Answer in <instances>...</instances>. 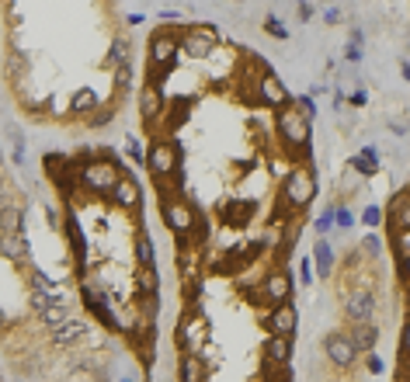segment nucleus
<instances>
[{"label": "nucleus", "instance_id": "obj_10", "mask_svg": "<svg viewBox=\"0 0 410 382\" xmlns=\"http://www.w3.org/2000/svg\"><path fill=\"white\" fill-rule=\"evenodd\" d=\"M254 212H258V205L247 202V198H226V202L219 205L223 223H230V226H247V223L254 219Z\"/></svg>", "mask_w": 410, "mask_h": 382}, {"label": "nucleus", "instance_id": "obj_1", "mask_svg": "<svg viewBox=\"0 0 410 382\" xmlns=\"http://www.w3.org/2000/svg\"><path fill=\"white\" fill-rule=\"evenodd\" d=\"M119 156L115 160H94L80 167V184H87L91 191H112L119 181Z\"/></svg>", "mask_w": 410, "mask_h": 382}, {"label": "nucleus", "instance_id": "obj_25", "mask_svg": "<svg viewBox=\"0 0 410 382\" xmlns=\"http://www.w3.org/2000/svg\"><path fill=\"white\" fill-rule=\"evenodd\" d=\"M202 379H205V365L195 351H188L181 358V382H202Z\"/></svg>", "mask_w": 410, "mask_h": 382}, {"label": "nucleus", "instance_id": "obj_24", "mask_svg": "<svg viewBox=\"0 0 410 382\" xmlns=\"http://www.w3.org/2000/svg\"><path fill=\"white\" fill-rule=\"evenodd\" d=\"M94 108H97V94H94L91 87H80V91L73 94V101H70V112L80 115V119H87Z\"/></svg>", "mask_w": 410, "mask_h": 382}, {"label": "nucleus", "instance_id": "obj_30", "mask_svg": "<svg viewBox=\"0 0 410 382\" xmlns=\"http://www.w3.org/2000/svg\"><path fill=\"white\" fill-rule=\"evenodd\" d=\"M136 285H139L143 296H153V292H157V271H153V267H139Z\"/></svg>", "mask_w": 410, "mask_h": 382}, {"label": "nucleus", "instance_id": "obj_42", "mask_svg": "<svg viewBox=\"0 0 410 382\" xmlns=\"http://www.w3.org/2000/svg\"><path fill=\"white\" fill-rule=\"evenodd\" d=\"M330 215H334V219H337V226H341V230H348V226L354 223V219H351V212H348V208H337V212H330Z\"/></svg>", "mask_w": 410, "mask_h": 382}, {"label": "nucleus", "instance_id": "obj_2", "mask_svg": "<svg viewBox=\"0 0 410 382\" xmlns=\"http://www.w3.org/2000/svg\"><path fill=\"white\" fill-rule=\"evenodd\" d=\"M317 195V181H313V171H306V167H296L289 178H285V188H282V198L292 205V208H302V205H310Z\"/></svg>", "mask_w": 410, "mask_h": 382}, {"label": "nucleus", "instance_id": "obj_43", "mask_svg": "<svg viewBox=\"0 0 410 382\" xmlns=\"http://www.w3.org/2000/svg\"><path fill=\"white\" fill-rule=\"evenodd\" d=\"M330 212H334V208H327V212L320 215V219H317V230H320V233H327V230H330V223H334V215H330Z\"/></svg>", "mask_w": 410, "mask_h": 382}, {"label": "nucleus", "instance_id": "obj_49", "mask_svg": "<svg viewBox=\"0 0 410 382\" xmlns=\"http://www.w3.org/2000/svg\"><path fill=\"white\" fill-rule=\"evenodd\" d=\"M125 382H132V379H125Z\"/></svg>", "mask_w": 410, "mask_h": 382}, {"label": "nucleus", "instance_id": "obj_17", "mask_svg": "<svg viewBox=\"0 0 410 382\" xmlns=\"http://www.w3.org/2000/svg\"><path fill=\"white\" fill-rule=\"evenodd\" d=\"M0 257H8L14 264H25L28 257V243L21 233H0Z\"/></svg>", "mask_w": 410, "mask_h": 382}, {"label": "nucleus", "instance_id": "obj_3", "mask_svg": "<svg viewBox=\"0 0 410 382\" xmlns=\"http://www.w3.org/2000/svg\"><path fill=\"white\" fill-rule=\"evenodd\" d=\"M278 132L292 150H302L310 143V119H306L299 108H282L278 112Z\"/></svg>", "mask_w": 410, "mask_h": 382}, {"label": "nucleus", "instance_id": "obj_9", "mask_svg": "<svg viewBox=\"0 0 410 382\" xmlns=\"http://www.w3.org/2000/svg\"><path fill=\"white\" fill-rule=\"evenodd\" d=\"M164 94H160V87L157 84H143V91H139V115H143V122H157L160 115H164Z\"/></svg>", "mask_w": 410, "mask_h": 382}, {"label": "nucleus", "instance_id": "obj_16", "mask_svg": "<svg viewBox=\"0 0 410 382\" xmlns=\"http://www.w3.org/2000/svg\"><path fill=\"white\" fill-rule=\"evenodd\" d=\"M84 306H87V309H91L101 323H105V326H119V323H115V313L108 309V299L101 296L94 285H84Z\"/></svg>", "mask_w": 410, "mask_h": 382}, {"label": "nucleus", "instance_id": "obj_23", "mask_svg": "<svg viewBox=\"0 0 410 382\" xmlns=\"http://www.w3.org/2000/svg\"><path fill=\"white\" fill-rule=\"evenodd\" d=\"M63 226H67V237H70V247H73L77 261L84 264V257H87V240H84V233H80L77 215H67V219H63Z\"/></svg>", "mask_w": 410, "mask_h": 382}, {"label": "nucleus", "instance_id": "obj_39", "mask_svg": "<svg viewBox=\"0 0 410 382\" xmlns=\"http://www.w3.org/2000/svg\"><path fill=\"white\" fill-rule=\"evenodd\" d=\"M299 278H302L306 285L313 282V264H310V257H302V261H299Z\"/></svg>", "mask_w": 410, "mask_h": 382}, {"label": "nucleus", "instance_id": "obj_13", "mask_svg": "<svg viewBox=\"0 0 410 382\" xmlns=\"http://www.w3.org/2000/svg\"><path fill=\"white\" fill-rule=\"evenodd\" d=\"M258 101H265V104H285L289 101V91H285V84L275 77V73H261V80H258Z\"/></svg>", "mask_w": 410, "mask_h": 382}, {"label": "nucleus", "instance_id": "obj_22", "mask_svg": "<svg viewBox=\"0 0 410 382\" xmlns=\"http://www.w3.org/2000/svg\"><path fill=\"white\" fill-rule=\"evenodd\" d=\"M351 167H354V174H365V178L379 174V153L372 146H365L358 156H351Z\"/></svg>", "mask_w": 410, "mask_h": 382}, {"label": "nucleus", "instance_id": "obj_14", "mask_svg": "<svg viewBox=\"0 0 410 382\" xmlns=\"http://www.w3.org/2000/svg\"><path fill=\"white\" fill-rule=\"evenodd\" d=\"M289 358H292V341L282 337V334H272L268 344H265V361H268L272 368H285Z\"/></svg>", "mask_w": 410, "mask_h": 382}, {"label": "nucleus", "instance_id": "obj_7", "mask_svg": "<svg viewBox=\"0 0 410 382\" xmlns=\"http://www.w3.org/2000/svg\"><path fill=\"white\" fill-rule=\"evenodd\" d=\"M174 56H178V42H174L167 32L153 35V42H149V63H153V73L164 70V67H174Z\"/></svg>", "mask_w": 410, "mask_h": 382}, {"label": "nucleus", "instance_id": "obj_15", "mask_svg": "<svg viewBox=\"0 0 410 382\" xmlns=\"http://www.w3.org/2000/svg\"><path fill=\"white\" fill-rule=\"evenodd\" d=\"M289 292H292V278L285 275V271H272V275L265 278V289H261V296L268 299V302H285L289 299Z\"/></svg>", "mask_w": 410, "mask_h": 382}, {"label": "nucleus", "instance_id": "obj_47", "mask_svg": "<svg viewBox=\"0 0 410 382\" xmlns=\"http://www.w3.org/2000/svg\"><path fill=\"white\" fill-rule=\"evenodd\" d=\"M351 104H365V91H354V94H351Z\"/></svg>", "mask_w": 410, "mask_h": 382}, {"label": "nucleus", "instance_id": "obj_32", "mask_svg": "<svg viewBox=\"0 0 410 382\" xmlns=\"http://www.w3.org/2000/svg\"><path fill=\"white\" fill-rule=\"evenodd\" d=\"M265 32H268L272 38H282V42L289 38V28H285V25L275 18V14H268V18H265Z\"/></svg>", "mask_w": 410, "mask_h": 382}, {"label": "nucleus", "instance_id": "obj_21", "mask_svg": "<svg viewBox=\"0 0 410 382\" xmlns=\"http://www.w3.org/2000/svg\"><path fill=\"white\" fill-rule=\"evenodd\" d=\"M112 195H115V205H122V208H136L139 205V188H136L132 178H119Z\"/></svg>", "mask_w": 410, "mask_h": 382}, {"label": "nucleus", "instance_id": "obj_28", "mask_svg": "<svg viewBox=\"0 0 410 382\" xmlns=\"http://www.w3.org/2000/svg\"><path fill=\"white\" fill-rule=\"evenodd\" d=\"M67 320H70L67 302H53V306L42 309V323H45V326H60V323H67Z\"/></svg>", "mask_w": 410, "mask_h": 382}, {"label": "nucleus", "instance_id": "obj_4", "mask_svg": "<svg viewBox=\"0 0 410 382\" xmlns=\"http://www.w3.org/2000/svg\"><path fill=\"white\" fill-rule=\"evenodd\" d=\"M164 223H167V230H174L178 237H188V233L195 230V208H191L188 202H181V198L164 195Z\"/></svg>", "mask_w": 410, "mask_h": 382}, {"label": "nucleus", "instance_id": "obj_20", "mask_svg": "<svg viewBox=\"0 0 410 382\" xmlns=\"http://www.w3.org/2000/svg\"><path fill=\"white\" fill-rule=\"evenodd\" d=\"M389 219L396 223V230H410V191H396L393 205H389Z\"/></svg>", "mask_w": 410, "mask_h": 382}, {"label": "nucleus", "instance_id": "obj_31", "mask_svg": "<svg viewBox=\"0 0 410 382\" xmlns=\"http://www.w3.org/2000/svg\"><path fill=\"white\" fill-rule=\"evenodd\" d=\"M198 337H202V320H188L181 331V344H195Z\"/></svg>", "mask_w": 410, "mask_h": 382}, {"label": "nucleus", "instance_id": "obj_45", "mask_svg": "<svg viewBox=\"0 0 410 382\" xmlns=\"http://www.w3.org/2000/svg\"><path fill=\"white\" fill-rule=\"evenodd\" d=\"M365 361H369V372H376V375L383 372V361H379V355H372V351H369V358H365Z\"/></svg>", "mask_w": 410, "mask_h": 382}, {"label": "nucleus", "instance_id": "obj_5", "mask_svg": "<svg viewBox=\"0 0 410 382\" xmlns=\"http://www.w3.org/2000/svg\"><path fill=\"white\" fill-rule=\"evenodd\" d=\"M181 49L188 52L191 60H205V56L216 49V32H213L209 25H198V28H191V32L181 38Z\"/></svg>", "mask_w": 410, "mask_h": 382}, {"label": "nucleus", "instance_id": "obj_8", "mask_svg": "<svg viewBox=\"0 0 410 382\" xmlns=\"http://www.w3.org/2000/svg\"><path fill=\"white\" fill-rule=\"evenodd\" d=\"M324 351H327V358L334 361V365H341V368H348V365H354V358H358V351H354V344L348 341V334H327V341H324Z\"/></svg>", "mask_w": 410, "mask_h": 382}, {"label": "nucleus", "instance_id": "obj_44", "mask_svg": "<svg viewBox=\"0 0 410 382\" xmlns=\"http://www.w3.org/2000/svg\"><path fill=\"white\" fill-rule=\"evenodd\" d=\"M129 153L143 163V146H139V139H136V136H129Z\"/></svg>", "mask_w": 410, "mask_h": 382}, {"label": "nucleus", "instance_id": "obj_11", "mask_svg": "<svg viewBox=\"0 0 410 382\" xmlns=\"http://www.w3.org/2000/svg\"><path fill=\"white\" fill-rule=\"evenodd\" d=\"M344 313H348L351 323H365V320H372V313H376V299H372V292H351L348 302H344Z\"/></svg>", "mask_w": 410, "mask_h": 382}, {"label": "nucleus", "instance_id": "obj_37", "mask_svg": "<svg viewBox=\"0 0 410 382\" xmlns=\"http://www.w3.org/2000/svg\"><path fill=\"white\" fill-rule=\"evenodd\" d=\"M115 84H119V91H125V87L132 84V67H129V63L115 70Z\"/></svg>", "mask_w": 410, "mask_h": 382}, {"label": "nucleus", "instance_id": "obj_29", "mask_svg": "<svg viewBox=\"0 0 410 382\" xmlns=\"http://www.w3.org/2000/svg\"><path fill=\"white\" fill-rule=\"evenodd\" d=\"M129 63V42L125 38H115L112 42V52H108V67H125Z\"/></svg>", "mask_w": 410, "mask_h": 382}, {"label": "nucleus", "instance_id": "obj_40", "mask_svg": "<svg viewBox=\"0 0 410 382\" xmlns=\"http://www.w3.org/2000/svg\"><path fill=\"white\" fill-rule=\"evenodd\" d=\"M299 112L313 122V115H317V104H313V97H299Z\"/></svg>", "mask_w": 410, "mask_h": 382}, {"label": "nucleus", "instance_id": "obj_46", "mask_svg": "<svg viewBox=\"0 0 410 382\" xmlns=\"http://www.w3.org/2000/svg\"><path fill=\"white\" fill-rule=\"evenodd\" d=\"M337 18H341V11H334V8L324 11V21H327V25H337Z\"/></svg>", "mask_w": 410, "mask_h": 382}, {"label": "nucleus", "instance_id": "obj_33", "mask_svg": "<svg viewBox=\"0 0 410 382\" xmlns=\"http://www.w3.org/2000/svg\"><path fill=\"white\" fill-rule=\"evenodd\" d=\"M136 257H139V267H153V243L146 237L136 243Z\"/></svg>", "mask_w": 410, "mask_h": 382}, {"label": "nucleus", "instance_id": "obj_34", "mask_svg": "<svg viewBox=\"0 0 410 382\" xmlns=\"http://www.w3.org/2000/svg\"><path fill=\"white\" fill-rule=\"evenodd\" d=\"M112 115H115V104H105V112H91L87 119H91V126H105V122H112Z\"/></svg>", "mask_w": 410, "mask_h": 382}, {"label": "nucleus", "instance_id": "obj_6", "mask_svg": "<svg viewBox=\"0 0 410 382\" xmlns=\"http://www.w3.org/2000/svg\"><path fill=\"white\" fill-rule=\"evenodd\" d=\"M146 163H149L153 178L164 181V178H171V174L178 171V153H174V146H171V143H157V146L149 150Z\"/></svg>", "mask_w": 410, "mask_h": 382}, {"label": "nucleus", "instance_id": "obj_41", "mask_svg": "<svg viewBox=\"0 0 410 382\" xmlns=\"http://www.w3.org/2000/svg\"><path fill=\"white\" fill-rule=\"evenodd\" d=\"M383 250V243H379V237H365V243H362V254H369V257H376Z\"/></svg>", "mask_w": 410, "mask_h": 382}, {"label": "nucleus", "instance_id": "obj_19", "mask_svg": "<svg viewBox=\"0 0 410 382\" xmlns=\"http://www.w3.org/2000/svg\"><path fill=\"white\" fill-rule=\"evenodd\" d=\"M348 341L354 344V351H372V348H376V341H379V331L372 326V320L354 323V331L348 334Z\"/></svg>", "mask_w": 410, "mask_h": 382}, {"label": "nucleus", "instance_id": "obj_27", "mask_svg": "<svg viewBox=\"0 0 410 382\" xmlns=\"http://www.w3.org/2000/svg\"><path fill=\"white\" fill-rule=\"evenodd\" d=\"M313 257H317V271L327 278L330 271H334V247L327 243V240H317V247H313Z\"/></svg>", "mask_w": 410, "mask_h": 382}, {"label": "nucleus", "instance_id": "obj_35", "mask_svg": "<svg viewBox=\"0 0 410 382\" xmlns=\"http://www.w3.org/2000/svg\"><path fill=\"white\" fill-rule=\"evenodd\" d=\"M32 285H35L38 292H53V282H49L45 271H38V267H32Z\"/></svg>", "mask_w": 410, "mask_h": 382}, {"label": "nucleus", "instance_id": "obj_12", "mask_svg": "<svg viewBox=\"0 0 410 382\" xmlns=\"http://www.w3.org/2000/svg\"><path fill=\"white\" fill-rule=\"evenodd\" d=\"M296 323H299L296 309H292L289 302H278V306L272 309V316H268V331H272V334H282V337H292Z\"/></svg>", "mask_w": 410, "mask_h": 382}, {"label": "nucleus", "instance_id": "obj_48", "mask_svg": "<svg viewBox=\"0 0 410 382\" xmlns=\"http://www.w3.org/2000/svg\"><path fill=\"white\" fill-rule=\"evenodd\" d=\"M0 331H4V313H0Z\"/></svg>", "mask_w": 410, "mask_h": 382}, {"label": "nucleus", "instance_id": "obj_36", "mask_svg": "<svg viewBox=\"0 0 410 382\" xmlns=\"http://www.w3.org/2000/svg\"><path fill=\"white\" fill-rule=\"evenodd\" d=\"M362 219H365V226H379V223H383V208H379V205H365Z\"/></svg>", "mask_w": 410, "mask_h": 382}, {"label": "nucleus", "instance_id": "obj_38", "mask_svg": "<svg viewBox=\"0 0 410 382\" xmlns=\"http://www.w3.org/2000/svg\"><path fill=\"white\" fill-rule=\"evenodd\" d=\"M25 56H21V52H11V63H8V70H11V77H21L25 73Z\"/></svg>", "mask_w": 410, "mask_h": 382}, {"label": "nucleus", "instance_id": "obj_26", "mask_svg": "<svg viewBox=\"0 0 410 382\" xmlns=\"http://www.w3.org/2000/svg\"><path fill=\"white\" fill-rule=\"evenodd\" d=\"M21 208L18 205H0V233H21Z\"/></svg>", "mask_w": 410, "mask_h": 382}, {"label": "nucleus", "instance_id": "obj_18", "mask_svg": "<svg viewBox=\"0 0 410 382\" xmlns=\"http://www.w3.org/2000/svg\"><path fill=\"white\" fill-rule=\"evenodd\" d=\"M84 334H87V323H80V320H67V323L53 326V344L67 348V344H77Z\"/></svg>", "mask_w": 410, "mask_h": 382}]
</instances>
